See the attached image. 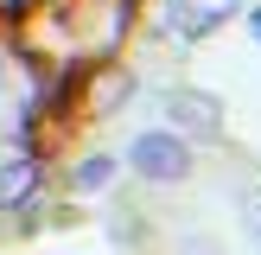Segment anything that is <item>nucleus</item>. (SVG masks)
<instances>
[{
	"instance_id": "nucleus-1",
	"label": "nucleus",
	"mask_w": 261,
	"mask_h": 255,
	"mask_svg": "<svg viewBox=\"0 0 261 255\" xmlns=\"http://www.w3.org/2000/svg\"><path fill=\"white\" fill-rule=\"evenodd\" d=\"M127 160H134L140 178H153V185H178V178L191 172V147L178 134H166V128H153V134H140L134 147H127Z\"/></svg>"
},
{
	"instance_id": "nucleus-2",
	"label": "nucleus",
	"mask_w": 261,
	"mask_h": 255,
	"mask_svg": "<svg viewBox=\"0 0 261 255\" xmlns=\"http://www.w3.org/2000/svg\"><path fill=\"white\" fill-rule=\"evenodd\" d=\"M166 115H172L185 134H204V140L223 128V102L204 96V89H172V96H166Z\"/></svg>"
},
{
	"instance_id": "nucleus-3",
	"label": "nucleus",
	"mask_w": 261,
	"mask_h": 255,
	"mask_svg": "<svg viewBox=\"0 0 261 255\" xmlns=\"http://www.w3.org/2000/svg\"><path fill=\"white\" fill-rule=\"evenodd\" d=\"M38 191V160H0V211H13V204H25Z\"/></svg>"
},
{
	"instance_id": "nucleus-4",
	"label": "nucleus",
	"mask_w": 261,
	"mask_h": 255,
	"mask_svg": "<svg viewBox=\"0 0 261 255\" xmlns=\"http://www.w3.org/2000/svg\"><path fill=\"white\" fill-rule=\"evenodd\" d=\"M242 0H185V32H217L223 19H236Z\"/></svg>"
},
{
	"instance_id": "nucleus-5",
	"label": "nucleus",
	"mask_w": 261,
	"mask_h": 255,
	"mask_svg": "<svg viewBox=\"0 0 261 255\" xmlns=\"http://www.w3.org/2000/svg\"><path fill=\"white\" fill-rule=\"evenodd\" d=\"M115 172H121V166H115L109 153H89V160L76 166V191H109V185H115Z\"/></svg>"
},
{
	"instance_id": "nucleus-6",
	"label": "nucleus",
	"mask_w": 261,
	"mask_h": 255,
	"mask_svg": "<svg viewBox=\"0 0 261 255\" xmlns=\"http://www.w3.org/2000/svg\"><path fill=\"white\" fill-rule=\"evenodd\" d=\"M127 89H134V83H127V76H121V70H115V76H109V83H102V89H96V102H102V109H115V102H121V96H127Z\"/></svg>"
},
{
	"instance_id": "nucleus-7",
	"label": "nucleus",
	"mask_w": 261,
	"mask_h": 255,
	"mask_svg": "<svg viewBox=\"0 0 261 255\" xmlns=\"http://www.w3.org/2000/svg\"><path fill=\"white\" fill-rule=\"evenodd\" d=\"M242 223H249V242L261 249V191H249V204H242Z\"/></svg>"
},
{
	"instance_id": "nucleus-8",
	"label": "nucleus",
	"mask_w": 261,
	"mask_h": 255,
	"mask_svg": "<svg viewBox=\"0 0 261 255\" xmlns=\"http://www.w3.org/2000/svg\"><path fill=\"white\" fill-rule=\"evenodd\" d=\"M255 32H261V13H255Z\"/></svg>"
}]
</instances>
